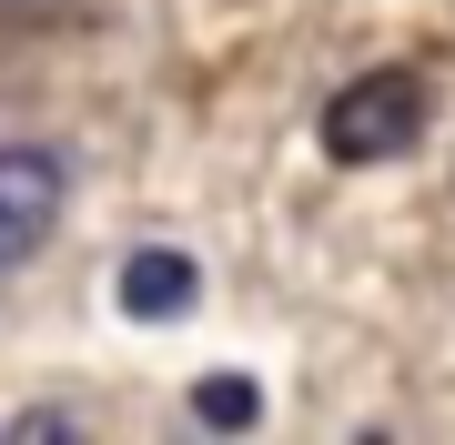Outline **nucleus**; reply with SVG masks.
<instances>
[{
  "mask_svg": "<svg viewBox=\"0 0 455 445\" xmlns=\"http://www.w3.org/2000/svg\"><path fill=\"white\" fill-rule=\"evenodd\" d=\"M61 193H71L61 152H41V142H0V274L31 264V253L51 243V223H61Z\"/></svg>",
  "mask_w": 455,
  "mask_h": 445,
  "instance_id": "f03ea898",
  "label": "nucleus"
},
{
  "mask_svg": "<svg viewBox=\"0 0 455 445\" xmlns=\"http://www.w3.org/2000/svg\"><path fill=\"white\" fill-rule=\"evenodd\" d=\"M193 304H203V264H193V253L142 243V253L122 264V314H132V324H182Z\"/></svg>",
  "mask_w": 455,
  "mask_h": 445,
  "instance_id": "7ed1b4c3",
  "label": "nucleus"
},
{
  "mask_svg": "<svg viewBox=\"0 0 455 445\" xmlns=\"http://www.w3.org/2000/svg\"><path fill=\"white\" fill-rule=\"evenodd\" d=\"M0 20H20V31H61V20H92V0H0Z\"/></svg>",
  "mask_w": 455,
  "mask_h": 445,
  "instance_id": "423d86ee",
  "label": "nucleus"
},
{
  "mask_svg": "<svg viewBox=\"0 0 455 445\" xmlns=\"http://www.w3.org/2000/svg\"><path fill=\"white\" fill-rule=\"evenodd\" d=\"M193 425H212V435L263 425V385H253V375H203V385H193Z\"/></svg>",
  "mask_w": 455,
  "mask_h": 445,
  "instance_id": "20e7f679",
  "label": "nucleus"
},
{
  "mask_svg": "<svg viewBox=\"0 0 455 445\" xmlns=\"http://www.w3.org/2000/svg\"><path fill=\"white\" fill-rule=\"evenodd\" d=\"M425 122H435V91H425V71L385 61V71H355V82L324 101V152H334L344 172H374V163H395V152H415V142H425Z\"/></svg>",
  "mask_w": 455,
  "mask_h": 445,
  "instance_id": "f257e3e1",
  "label": "nucleus"
},
{
  "mask_svg": "<svg viewBox=\"0 0 455 445\" xmlns=\"http://www.w3.org/2000/svg\"><path fill=\"white\" fill-rule=\"evenodd\" d=\"M71 435H82L71 405H20V415H11V445H71Z\"/></svg>",
  "mask_w": 455,
  "mask_h": 445,
  "instance_id": "39448f33",
  "label": "nucleus"
}]
</instances>
